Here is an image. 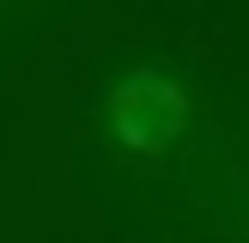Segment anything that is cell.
Returning a JSON list of instances; mask_svg holds the SVG:
<instances>
[{
	"label": "cell",
	"instance_id": "1",
	"mask_svg": "<svg viewBox=\"0 0 249 243\" xmlns=\"http://www.w3.org/2000/svg\"><path fill=\"white\" fill-rule=\"evenodd\" d=\"M104 122H109V140L122 152H164L170 140H182L189 128V85L177 79L170 67H128L104 97Z\"/></svg>",
	"mask_w": 249,
	"mask_h": 243
}]
</instances>
